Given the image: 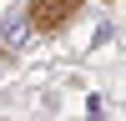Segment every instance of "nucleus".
I'll return each instance as SVG.
<instances>
[{
    "label": "nucleus",
    "instance_id": "1",
    "mask_svg": "<svg viewBox=\"0 0 126 121\" xmlns=\"http://www.w3.org/2000/svg\"><path fill=\"white\" fill-rule=\"evenodd\" d=\"M81 5H86V0H30V10H25V15H30V30L61 35V30L81 15Z\"/></svg>",
    "mask_w": 126,
    "mask_h": 121
},
{
    "label": "nucleus",
    "instance_id": "2",
    "mask_svg": "<svg viewBox=\"0 0 126 121\" xmlns=\"http://www.w3.org/2000/svg\"><path fill=\"white\" fill-rule=\"evenodd\" d=\"M96 5H106V0H96Z\"/></svg>",
    "mask_w": 126,
    "mask_h": 121
}]
</instances>
